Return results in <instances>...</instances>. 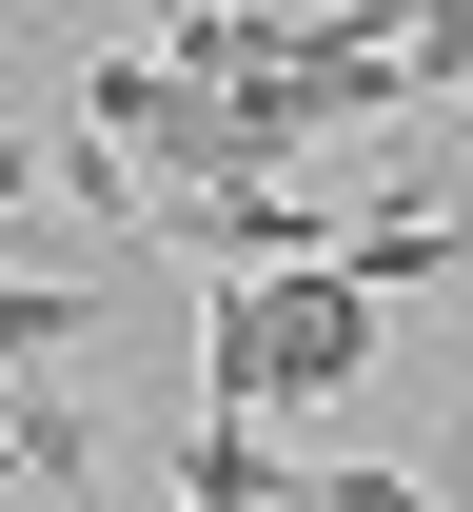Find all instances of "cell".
Masks as SVG:
<instances>
[{
	"mask_svg": "<svg viewBox=\"0 0 473 512\" xmlns=\"http://www.w3.org/2000/svg\"><path fill=\"white\" fill-rule=\"evenodd\" d=\"M375 276H237V296H198V414H237V434H276V414H336L355 375H375Z\"/></svg>",
	"mask_w": 473,
	"mask_h": 512,
	"instance_id": "cell-1",
	"label": "cell"
},
{
	"mask_svg": "<svg viewBox=\"0 0 473 512\" xmlns=\"http://www.w3.org/2000/svg\"><path fill=\"white\" fill-rule=\"evenodd\" d=\"M296 512H434V473H375V453H316Z\"/></svg>",
	"mask_w": 473,
	"mask_h": 512,
	"instance_id": "cell-2",
	"label": "cell"
},
{
	"mask_svg": "<svg viewBox=\"0 0 473 512\" xmlns=\"http://www.w3.org/2000/svg\"><path fill=\"white\" fill-rule=\"evenodd\" d=\"M414 99H473V0H434V20H414Z\"/></svg>",
	"mask_w": 473,
	"mask_h": 512,
	"instance_id": "cell-3",
	"label": "cell"
},
{
	"mask_svg": "<svg viewBox=\"0 0 473 512\" xmlns=\"http://www.w3.org/2000/svg\"><path fill=\"white\" fill-rule=\"evenodd\" d=\"M434 512H473V414H454V434H434Z\"/></svg>",
	"mask_w": 473,
	"mask_h": 512,
	"instance_id": "cell-4",
	"label": "cell"
}]
</instances>
